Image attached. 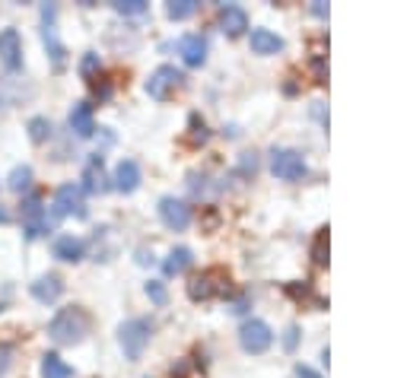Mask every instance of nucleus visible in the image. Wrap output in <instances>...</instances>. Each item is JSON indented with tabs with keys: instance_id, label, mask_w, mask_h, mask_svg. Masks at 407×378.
Returning <instances> with one entry per match:
<instances>
[{
	"instance_id": "nucleus-20",
	"label": "nucleus",
	"mask_w": 407,
	"mask_h": 378,
	"mask_svg": "<svg viewBox=\"0 0 407 378\" xmlns=\"http://www.w3.org/2000/svg\"><path fill=\"white\" fill-rule=\"evenodd\" d=\"M55 258H61V261H70L76 264L80 258H83V241L74 239V235H61V239L55 241Z\"/></svg>"
},
{
	"instance_id": "nucleus-5",
	"label": "nucleus",
	"mask_w": 407,
	"mask_h": 378,
	"mask_svg": "<svg viewBox=\"0 0 407 378\" xmlns=\"http://www.w3.org/2000/svg\"><path fill=\"white\" fill-rule=\"evenodd\" d=\"M181 83H185L181 70L172 67V64H166V67L153 70V76L146 80V96L156 99V102H163V99H169L175 90H181Z\"/></svg>"
},
{
	"instance_id": "nucleus-23",
	"label": "nucleus",
	"mask_w": 407,
	"mask_h": 378,
	"mask_svg": "<svg viewBox=\"0 0 407 378\" xmlns=\"http://www.w3.org/2000/svg\"><path fill=\"white\" fill-rule=\"evenodd\" d=\"M51 137V121L48 118H32V121H29V140H32V144H45V140Z\"/></svg>"
},
{
	"instance_id": "nucleus-16",
	"label": "nucleus",
	"mask_w": 407,
	"mask_h": 378,
	"mask_svg": "<svg viewBox=\"0 0 407 378\" xmlns=\"http://www.w3.org/2000/svg\"><path fill=\"white\" fill-rule=\"evenodd\" d=\"M61 293H64V283H61V276L57 274H48V276H39V280L32 283V296L39 299V302H57L61 299Z\"/></svg>"
},
{
	"instance_id": "nucleus-8",
	"label": "nucleus",
	"mask_w": 407,
	"mask_h": 378,
	"mask_svg": "<svg viewBox=\"0 0 407 378\" xmlns=\"http://www.w3.org/2000/svg\"><path fill=\"white\" fill-rule=\"evenodd\" d=\"M22 223H26V239H39V235L48 232V216H45V206L42 197H26L22 200Z\"/></svg>"
},
{
	"instance_id": "nucleus-4",
	"label": "nucleus",
	"mask_w": 407,
	"mask_h": 378,
	"mask_svg": "<svg viewBox=\"0 0 407 378\" xmlns=\"http://www.w3.org/2000/svg\"><path fill=\"white\" fill-rule=\"evenodd\" d=\"M270 172L283 181H303L309 175V165H305L303 153L296 150H274L270 153Z\"/></svg>"
},
{
	"instance_id": "nucleus-29",
	"label": "nucleus",
	"mask_w": 407,
	"mask_h": 378,
	"mask_svg": "<svg viewBox=\"0 0 407 378\" xmlns=\"http://www.w3.org/2000/svg\"><path fill=\"white\" fill-rule=\"evenodd\" d=\"M10 359H13V353H10V346H0V378L7 375V369H10Z\"/></svg>"
},
{
	"instance_id": "nucleus-28",
	"label": "nucleus",
	"mask_w": 407,
	"mask_h": 378,
	"mask_svg": "<svg viewBox=\"0 0 407 378\" xmlns=\"http://www.w3.org/2000/svg\"><path fill=\"white\" fill-rule=\"evenodd\" d=\"M96 67H99V55H92V51H90V55L83 57V64H80V74L92 76V70H96Z\"/></svg>"
},
{
	"instance_id": "nucleus-10",
	"label": "nucleus",
	"mask_w": 407,
	"mask_h": 378,
	"mask_svg": "<svg viewBox=\"0 0 407 378\" xmlns=\"http://www.w3.org/2000/svg\"><path fill=\"white\" fill-rule=\"evenodd\" d=\"M42 16H45V29H42V38H45V48H48V55H51V61H55V67L61 70L64 67V45L57 41V29H55V16H57V7L55 4H45V10H42Z\"/></svg>"
},
{
	"instance_id": "nucleus-14",
	"label": "nucleus",
	"mask_w": 407,
	"mask_h": 378,
	"mask_svg": "<svg viewBox=\"0 0 407 378\" xmlns=\"http://www.w3.org/2000/svg\"><path fill=\"white\" fill-rule=\"evenodd\" d=\"M80 191L86 194H105L109 191V178H105V169H102V156H92L90 165L83 172V188Z\"/></svg>"
},
{
	"instance_id": "nucleus-7",
	"label": "nucleus",
	"mask_w": 407,
	"mask_h": 378,
	"mask_svg": "<svg viewBox=\"0 0 407 378\" xmlns=\"http://www.w3.org/2000/svg\"><path fill=\"white\" fill-rule=\"evenodd\" d=\"M239 340H242V346L249 353H264L270 344H274V334H270V328L264 321H258V318H251V321H245L242 324V330H239Z\"/></svg>"
},
{
	"instance_id": "nucleus-13",
	"label": "nucleus",
	"mask_w": 407,
	"mask_h": 378,
	"mask_svg": "<svg viewBox=\"0 0 407 378\" xmlns=\"http://www.w3.org/2000/svg\"><path fill=\"white\" fill-rule=\"evenodd\" d=\"M179 51L188 67H200V64L207 61V38L204 35H185L179 41Z\"/></svg>"
},
{
	"instance_id": "nucleus-26",
	"label": "nucleus",
	"mask_w": 407,
	"mask_h": 378,
	"mask_svg": "<svg viewBox=\"0 0 407 378\" xmlns=\"http://www.w3.org/2000/svg\"><path fill=\"white\" fill-rule=\"evenodd\" d=\"M115 10L125 16H140V13H146V4L144 0H121V4H115Z\"/></svg>"
},
{
	"instance_id": "nucleus-31",
	"label": "nucleus",
	"mask_w": 407,
	"mask_h": 378,
	"mask_svg": "<svg viewBox=\"0 0 407 378\" xmlns=\"http://www.w3.org/2000/svg\"><path fill=\"white\" fill-rule=\"evenodd\" d=\"M296 378H322L315 369H309V365H296Z\"/></svg>"
},
{
	"instance_id": "nucleus-3",
	"label": "nucleus",
	"mask_w": 407,
	"mask_h": 378,
	"mask_svg": "<svg viewBox=\"0 0 407 378\" xmlns=\"http://www.w3.org/2000/svg\"><path fill=\"white\" fill-rule=\"evenodd\" d=\"M229 293V274L220 267L214 270H204L200 276H194L191 283H188V296L191 299H214V296H226Z\"/></svg>"
},
{
	"instance_id": "nucleus-27",
	"label": "nucleus",
	"mask_w": 407,
	"mask_h": 378,
	"mask_svg": "<svg viewBox=\"0 0 407 378\" xmlns=\"http://www.w3.org/2000/svg\"><path fill=\"white\" fill-rule=\"evenodd\" d=\"M146 296H150L156 305H163V302H166V289H163V283H156V280H150V283H146Z\"/></svg>"
},
{
	"instance_id": "nucleus-9",
	"label": "nucleus",
	"mask_w": 407,
	"mask_h": 378,
	"mask_svg": "<svg viewBox=\"0 0 407 378\" xmlns=\"http://www.w3.org/2000/svg\"><path fill=\"white\" fill-rule=\"evenodd\" d=\"M0 64L16 74L22 67V38L16 29H0Z\"/></svg>"
},
{
	"instance_id": "nucleus-25",
	"label": "nucleus",
	"mask_w": 407,
	"mask_h": 378,
	"mask_svg": "<svg viewBox=\"0 0 407 378\" xmlns=\"http://www.w3.org/2000/svg\"><path fill=\"white\" fill-rule=\"evenodd\" d=\"M312 258H315V264H328V229H322V232L315 235V245H312Z\"/></svg>"
},
{
	"instance_id": "nucleus-21",
	"label": "nucleus",
	"mask_w": 407,
	"mask_h": 378,
	"mask_svg": "<svg viewBox=\"0 0 407 378\" xmlns=\"http://www.w3.org/2000/svg\"><path fill=\"white\" fill-rule=\"evenodd\" d=\"M42 378H74V369H70L57 353H45L42 356Z\"/></svg>"
},
{
	"instance_id": "nucleus-11",
	"label": "nucleus",
	"mask_w": 407,
	"mask_h": 378,
	"mask_svg": "<svg viewBox=\"0 0 407 378\" xmlns=\"http://www.w3.org/2000/svg\"><path fill=\"white\" fill-rule=\"evenodd\" d=\"M159 216H163V223H166L169 229H175V232L188 229V223H191V210H188V204L185 200H175V197L159 200Z\"/></svg>"
},
{
	"instance_id": "nucleus-18",
	"label": "nucleus",
	"mask_w": 407,
	"mask_h": 378,
	"mask_svg": "<svg viewBox=\"0 0 407 378\" xmlns=\"http://www.w3.org/2000/svg\"><path fill=\"white\" fill-rule=\"evenodd\" d=\"M251 51L255 55H277V51H283V38L270 29H255L251 32Z\"/></svg>"
},
{
	"instance_id": "nucleus-30",
	"label": "nucleus",
	"mask_w": 407,
	"mask_h": 378,
	"mask_svg": "<svg viewBox=\"0 0 407 378\" xmlns=\"http://www.w3.org/2000/svg\"><path fill=\"white\" fill-rule=\"evenodd\" d=\"M296 334H299V330L296 328H287V337H283V346H287V350H293V346H296Z\"/></svg>"
},
{
	"instance_id": "nucleus-33",
	"label": "nucleus",
	"mask_w": 407,
	"mask_h": 378,
	"mask_svg": "<svg viewBox=\"0 0 407 378\" xmlns=\"http://www.w3.org/2000/svg\"><path fill=\"white\" fill-rule=\"evenodd\" d=\"M0 223H10V214H7V206L0 204Z\"/></svg>"
},
{
	"instance_id": "nucleus-22",
	"label": "nucleus",
	"mask_w": 407,
	"mask_h": 378,
	"mask_svg": "<svg viewBox=\"0 0 407 378\" xmlns=\"http://www.w3.org/2000/svg\"><path fill=\"white\" fill-rule=\"evenodd\" d=\"M10 191L13 194H22V191H29V188H32V169H29V165H16L13 172H10Z\"/></svg>"
},
{
	"instance_id": "nucleus-17",
	"label": "nucleus",
	"mask_w": 407,
	"mask_h": 378,
	"mask_svg": "<svg viewBox=\"0 0 407 378\" xmlns=\"http://www.w3.org/2000/svg\"><path fill=\"white\" fill-rule=\"evenodd\" d=\"M137 185H140V165L134 159H125L115 169V188L121 194H131V191H137Z\"/></svg>"
},
{
	"instance_id": "nucleus-2",
	"label": "nucleus",
	"mask_w": 407,
	"mask_h": 378,
	"mask_svg": "<svg viewBox=\"0 0 407 378\" xmlns=\"http://www.w3.org/2000/svg\"><path fill=\"white\" fill-rule=\"evenodd\" d=\"M150 334H153V324L146 318H131V321L121 324L118 330V340H121V350H125L127 359H140L150 344Z\"/></svg>"
},
{
	"instance_id": "nucleus-32",
	"label": "nucleus",
	"mask_w": 407,
	"mask_h": 378,
	"mask_svg": "<svg viewBox=\"0 0 407 378\" xmlns=\"http://www.w3.org/2000/svg\"><path fill=\"white\" fill-rule=\"evenodd\" d=\"M312 13H315V16H328V7H324L322 0H315V4H312Z\"/></svg>"
},
{
	"instance_id": "nucleus-24",
	"label": "nucleus",
	"mask_w": 407,
	"mask_h": 378,
	"mask_svg": "<svg viewBox=\"0 0 407 378\" xmlns=\"http://www.w3.org/2000/svg\"><path fill=\"white\" fill-rule=\"evenodd\" d=\"M166 10L172 20H188V16L198 13V0H172Z\"/></svg>"
},
{
	"instance_id": "nucleus-6",
	"label": "nucleus",
	"mask_w": 407,
	"mask_h": 378,
	"mask_svg": "<svg viewBox=\"0 0 407 378\" xmlns=\"http://www.w3.org/2000/svg\"><path fill=\"white\" fill-rule=\"evenodd\" d=\"M55 216H76V220H83L86 216L83 191H80L76 185H61L55 191Z\"/></svg>"
},
{
	"instance_id": "nucleus-1",
	"label": "nucleus",
	"mask_w": 407,
	"mask_h": 378,
	"mask_svg": "<svg viewBox=\"0 0 407 378\" xmlns=\"http://www.w3.org/2000/svg\"><path fill=\"white\" fill-rule=\"evenodd\" d=\"M90 334V315H86L80 305H70V309H61L48 324V337L55 340L57 346H74Z\"/></svg>"
},
{
	"instance_id": "nucleus-19",
	"label": "nucleus",
	"mask_w": 407,
	"mask_h": 378,
	"mask_svg": "<svg viewBox=\"0 0 407 378\" xmlns=\"http://www.w3.org/2000/svg\"><path fill=\"white\" fill-rule=\"evenodd\" d=\"M191 261H194L191 248H172V251H169V258L163 261V270H166L169 276H179V274H185V270L191 267Z\"/></svg>"
},
{
	"instance_id": "nucleus-15",
	"label": "nucleus",
	"mask_w": 407,
	"mask_h": 378,
	"mask_svg": "<svg viewBox=\"0 0 407 378\" xmlns=\"http://www.w3.org/2000/svg\"><path fill=\"white\" fill-rule=\"evenodd\" d=\"M70 131L76 137H92L96 131V121H92V105L90 102H76L74 111H70Z\"/></svg>"
},
{
	"instance_id": "nucleus-12",
	"label": "nucleus",
	"mask_w": 407,
	"mask_h": 378,
	"mask_svg": "<svg viewBox=\"0 0 407 378\" xmlns=\"http://www.w3.org/2000/svg\"><path fill=\"white\" fill-rule=\"evenodd\" d=\"M220 29L229 38H239V35L249 29V13H245L239 4H226V7L220 10Z\"/></svg>"
}]
</instances>
